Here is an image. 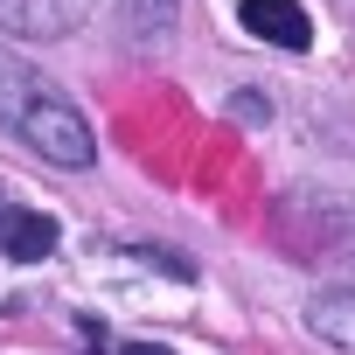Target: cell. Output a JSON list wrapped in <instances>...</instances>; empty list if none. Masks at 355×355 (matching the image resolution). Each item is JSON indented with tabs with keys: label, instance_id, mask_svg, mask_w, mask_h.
<instances>
[{
	"label": "cell",
	"instance_id": "6da1fadb",
	"mask_svg": "<svg viewBox=\"0 0 355 355\" xmlns=\"http://www.w3.org/2000/svg\"><path fill=\"white\" fill-rule=\"evenodd\" d=\"M0 125L21 132V139H28L42 160H56V167H91V153H98V139H91V125L77 119V105H63L56 84L35 77L28 63H15V56H0Z\"/></svg>",
	"mask_w": 355,
	"mask_h": 355
},
{
	"label": "cell",
	"instance_id": "7a4b0ae2",
	"mask_svg": "<svg viewBox=\"0 0 355 355\" xmlns=\"http://www.w3.org/2000/svg\"><path fill=\"white\" fill-rule=\"evenodd\" d=\"M237 15H244V28L258 42H279V49H306L313 42V21H306L300 0H244Z\"/></svg>",
	"mask_w": 355,
	"mask_h": 355
},
{
	"label": "cell",
	"instance_id": "3957f363",
	"mask_svg": "<svg viewBox=\"0 0 355 355\" xmlns=\"http://www.w3.org/2000/svg\"><path fill=\"white\" fill-rule=\"evenodd\" d=\"M0 251L21 258V265H35V258H49V251H56V223H49L42 209L0 202Z\"/></svg>",
	"mask_w": 355,
	"mask_h": 355
},
{
	"label": "cell",
	"instance_id": "277c9868",
	"mask_svg": "<svg viewBox=\"0 0 355 355\" xmlns=\"http://www.w3.org/2000/svg\"><path fill=\"white\" fill-rule=\"evenodd\" d=\"M306 320H313L320 341H334L341 355H355V293H320L306 306Z\"/></svg>",
	"mask_w": 355,
	"mask_h": 355
},
{
	"label": "cell",
	"instance_id": "5b68a950",
	"mask_svg": "<svg viewBox=\"0 0 355 355\" xmlns=\"http://www.w3.org/2000/svg\"><path fill=\"white\" fill-rule=\"evenodd\" d=\"M125 355H167V348H153V341H125Z\"/></svg>",
	"mask_w": 355,
	"mask_h": 355
}]
</instances>
